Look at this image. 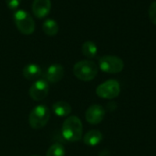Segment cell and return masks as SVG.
I'll return each instance as SVG.
<instances>
[{
  "instance_id": "3",
  "label": "cell",
  "mask_w": 156,
  "mask_h": 156,
  "mask_svg": "<svg viewBox=\"0 0 156 156\" xmlns=\"http://www.w3.org/2000/svg\"><path fill=\"white\" fill-rule=\"evenodd\" d=\"M73 73L82 81H90L98 74V66L91 60H80L74 65Z\"/></svg>"
},
{
  "instance_id": "18",
  "label": "cell",
  "mask_w": 156,
  "mask_h": 156,
  "mask_svg": "<svg viewBox=\"0 0 156 156\" xmlns=\"http://www.w3.org/2000/svg\"><path fill=\"white\" fill-rule=\"evenodd\" d=\"M5 2L10 9H16L21 4V0H5Z\"/></svg>"
},
{
  "instance_id": "11",
  "label": "cell",
  "mask_w": 156,
  "mask_h": 156,
  "mask_svg": "<svg viewBox=\"0 0 156 156\" xmlns=\"http://www.w3.org/2000/svg\"><path fill=\"white\" fill-rule=\"evenodd\" d=\"M22 73H23V76L27 80H34L38 79L41 76L42 70H41V68L38 65L31 63V64H27V66L24 67V69L22 70Z\"/></svg>"
},
{
  "instance_id": "10",
  "label": "cell",
  "mask_w": 156,
  "mask_h": 156,
  "mask_svg": "<svg viewBox=\"0 0 156 156\" xmlns=\"http://www.w3.org/2000/svg\"><path fill=\"white\" fill-rule=\"evenodd\" d=\"M45 76L48 82H58L64 76V68L60 64H53L47 69Z\"/></svg>"
},
{
  "instance_id": "5",
  "label": "cell",
  "mask_w": 156,
  "mask_h": 156,
  "mask_svg": "<svg viewBox=\"0 0 156 156\" xmlns=\"http://www.w3.org/2000/svg\"><path fill=\"white\" fill-rule=\"evenodd\" d=\"M99 67L103 72L116 74L122 71L124 68V62L121 58L117 56L107 55L101 57L99 59Z\"/></svg>"
},
{
  "instance_id": "1",
  "label": "cell",
  "mask_w": 156,
  "mask_h": 156,
  "mask_svg": "<svg viewBox=\"0 0 156 156\" xmlns=\"http://www.w3.org/2000/svg\"><path fill=\"white\" fill-rule=\"evenodd\" d=\"M82 122L77 116H69L68 117L61 128V133L65 140L68 142H78L82 137Z\"/></svg>"
},
{
  "instance_id": "6",
  "label": "cell",
  "mask_w": 156,
  "mask_h": 156,
  "mask_svg": "<svg viewBox=\"0 0 156 156\" xmlns=\"http://www.w3.org/2000/svg\"><path fill=\"white\" fill-rule=\"evenodd\" d=\"M121 86L116 80H109L100 84L96 89V94L102 99L112 100L119 96Z\"/></svg>"
},
{
  "instance_id": "4",
  "label": "cell",
  "mask_w": 156,
  "mask_h": 156,
  "mask_svg": "<svg viewBox=\"0 0 156 156\" xmlns=\"http://www.w3.org/2000/svg\"><path fill=\"white\" fill-rule=\"evenodd\" d=\"M14 22L17 29L24 35H30L35 30V21L25 10L19 9L15 12Z\"/></svg>"
},
{
  "instance_id": "9",
  "label": "cell",
  "mask_w": 156,
  "mask_h": 156,
  "mask_svg": "<svg viewBox=\"0 0 156 156\" xmlns=\"http://www.w3.org/2000/svg\"><path fill=\"white\" fill-rule=\"evenodd\" d=\"M51 10L50 0H34L32 4V12L37 18L47 16Z\"/></svg>"
},
{
  "instance_id": "15",
  "label": "cell",
  "mask_w": 156,
  "mask_h": 156,
  "mask_svg": "<svg viewBox=\"0 0 156 156\" xmlns=\"http://www.w3.org/2000/svg\"><path fill=\"white\" fill-rule=\"evenodd\" d=\"M81 51L85 57L93 58L97 56L98 47L93 41H85L81 46Z\"/></svg>"
},
{
  "instance_id": "19",
  "label": "cell",
  "mask_w": 156,
  "mask_h": 156,
  "mask_svg": "<svg viewBox=\"0 0 156 156\" xmlns=\"http://www.w3.org/2000/svg\"><path fill=\"white\" fill-rule=\"evenodd\" d=\"M32 156H39V155H32Z\"/></svg>"
},
{
  "instance_id": "16",
  "label": "cell",
  "mask_w": 156,
  "mask_h": 156,
  "mask_svg": "<svg viewBox=\"0 0 156 156\" xmlns=\"http://www.w3.org/2000/svg\"><path fill=\"white\" fill-rule=\"evenodd\" d=\"M66 152H65V148L61 144H52L47 153V156H65Z\"/></svg>"
},
{
  "instance_id": "2",
  "label": "cell",
  "mask_w": 156,
  "mask_h": 156,
  "mask_svg": "<svg viewBox=\"0 0 156 156\" xmlns=\"http://www.w3.org/2000/svg\"><path fill=\"white\" fill-rule=\"evenodd\" d=\"M50 118L49 109L44 105L39 104L33 108L28 116V123L32 129H42L47 125Z\"/></svg>"
},
{
  "instance_id": "13",
  "label": "cell",
  "mask_w": 156,
  "mask_h": 156,
  "mask_svg": "<svg viewBox=\"0 0 156 156\" xmlns=\"http://www.w3.org/2000/svg\"><path fill=\"white\" fill-rule=\"evenodd\" d=\"M71 106L66 101H57L52 105L53 112L58 117H66L71 112Z\"/></svg>"
},
{
  "instance_id": "7",
  "label": "cell",
  "mask_w": 156,
  "mask_h": 156,
  "mask_svg": "<svg viewBox=\"0 0 156 156\" xmlns=\"http://www.w3.org/2000/svg\"><path fill=\"white\" fill-rule=\"evenodd\" d=\"M49 91V85L46 80H37L29 88L28 94L30 98L35 101H40L44 100Z\"/></svg>"
},
{
  "instance_id": "17",
  "label": "cell",
  "mask_w": 156,
  "mask_h": 156,
  "mask_svg": "<svg viewBox=\"0 0 156 156\" xmlns=\"http://www.w3.org/2000/svg\"><path fill=\"white\" fill-rule=\"evenodd\" d=\"M148 14H149V18H150V21L156 25V1L153 2L149 7V11H148Z\"/></svg>"
},
{
  "instance_id": "8",
  "label": "cell",
  "mask_w": 156,
  "mask_h": 156,
  "mask_svg": "<svg viewBox=\"0 0 156 156\" xmlns=\"http://www.w3.org/2000/svg\"><path fill=\"white\" fill-rule=\"evenodd\" d=\"M105 113V109L101 105L93 104L87 109L85 112V119L90 124L97 125L103 121Z\"/></svg>"
},
{
  "instance_id": "12",
  "label": "cell",
  "mask_w": 156,
  "mask_h": 156,
  "mask_svg": "<svg viewBox=\"0 0 156 156\" xmlns=\"http://www.w3.org/2000/svg\"><path fill=\"white\" fill-rule=\"evenodd\" d=\"M102 133L99 130L89 131L83 138V142L88 146H96L102 141Z\"/></svg>"
},
{
  "instance_id": "14",
  "label": "cell",
  "mask_w": 156,
  "mask_h": 156,
  "mask_svg": "<svg viewBox=\"0 0 156 156\" xmlns=\"http://www.w3.org/2000/svg\"><path fill=\"white\" fill-rule=\"evenodd\" d=\"M42 29L44 33L49 37H54L58 32V24L54 19H47L42 24Z\"/></svg>"
}]
</instances>
